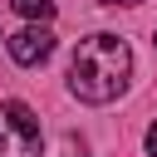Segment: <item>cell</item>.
I'll return each instance as SVG.
<instances>
[{
  "instance_id": "obj_1",
  "label": "cell",
  "mask_w": 157,
  "mask_h": 157,
  "mask_svg": "<svg viewBox=\"0 0 157 157\" xmlns=\"http://www.w3.org/2000/svg\"><path fill=\"white\" fill-rule=\"evenodd\" d=\"M128 78H132V49H128V39H118L108 29L78 39V49L69 59V93L78 103H93V108L113 103L128 88Z\"/></svg>"
},
{
  "instance_id": "obj_2",
  "label": "cell",
  "mask_w": 157,
  "mask_h": 157,
  "mask_svg": "<svg viewBox=\"0 0 157 157\" xmlns=\"http://www.w3.org/2000/svg\"><path fill=\"white\" fill-rule=\"evenodd\" d=\"M44 132L29 103H0V157H39Z\"/></svg>"
},
{
  "instance_id": "obj_3",
  "label": "cell",
  "mask_w": 157,
  "mask_h": 157,
  "mask_svg": "<svg viewBox=\"0 0 157 157\" xmlns=\"http://www.w3.org/2000/svg\"><path fill=\"white\" fill-rule=\"evenodd\" d=\"M5 49H10V59H15L20 69H34V64H44V59L54 54V29H49V25H25L20 34L5 39Z\"/></svg>"
},
{
  "instance_id": "obj_4",
  "label": "cell",
  "mask_w": 157,
  "mask_h": 157,
  "mask_svg": "<svg viewBox=\"0 0 157 157\" xmlns=\"http://www.w3.org/2000/svg\"><path fill=\"white\" fill-rule=\"evenodd\" d=\"M15 15H25L29 25H49L54 20V0H10Z\"/></svg>"
},
{
  "instance_id": "obj_5",
  "label": "cell",
  "mask_w": 157,
  "mask_h": 157,
  "mask_svg": "<svg viewBox=\"0 0 157 157\" xmlns=\"http://www.w3.org/2000/svg\"><path fill=\"white\" fill-rule=\"evenodd\" d=\"M147 157H157V123L147 128Z\"/></svg>"
},
{
  "instance_id": "obj_6",
  "label": "cell",
  "mask_w": 157,
  "mask_h": 157,
  "mask_svg": "<svg viewBox=\"0 0 157 157\" xmlns=\"http://www.w3.org/2000/svg\"><path fill=\"white\" fill-rule=\"evenodd\" d=\"M98 5H142V0H98Z\"/></svg>"
},
{
  "instance_id": "obj_7",
  "label": "cell",
  "mask_w": 157,
  "mask_h": 157,
  "mask_svg": "<svg viewBox=\"0 0 157 157\" xmlns=\"http://www.w3.org/2000/svg\"><path fill=\"white\" fill-rule=\"evenodd\" d=\"M0 39H10V34H0Z\"/></svg>"
}]
</instances>
